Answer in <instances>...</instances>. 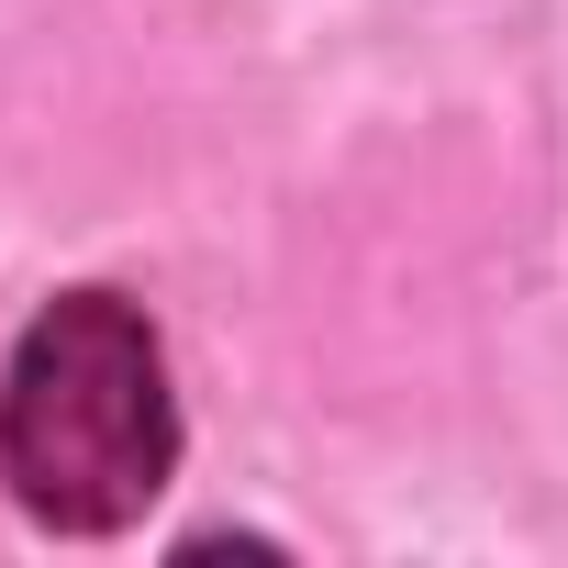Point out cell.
I'll list each match as a JSON object with an SVG mask.
<instances>
[{
	"label": "cell",
	"mask_w": 568,
	"mask_h": 568,
	"mask_svg": "<svg viewBox=\"0 0 568 568\" xmlns=\"http://www.w3.org/2000/svg\"><path fill=\"white\" fill-rule=\"evenodd\" d=\"M179 457V402L168 357L134 302L68 291L23 324L12 379H0V479L57 535H112L168 490Z\"/></svg>",
	"instance_id": "cell-1"
}]
</instances>
